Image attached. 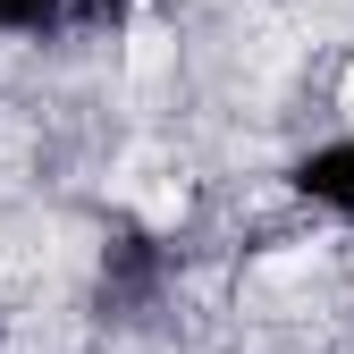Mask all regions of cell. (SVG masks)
<instances>
[{"label":"cell","mask_w":354,"mask_h":354,"mask_svg":"<svg viewBox=\"0 0 354 354\" xmlns=\"http://www.w3.org/2000/svg\"><path fill=\"white\" fill-rule=\"evenodd\" d=\"M127 68H136V76H152V68H160V26H152V17H136V42H127Z\"/></svg>","instance_id":"obj_1"},{"label":"cell","mask_w":354,"mask_h":354,"mask_svg":"<svg viewBox=\"0 0 354 354\" xmlns=\"http://www.w3.org/2000/svg\"><path fill=\"white\" fill-rule=\"evenodd\" d=\"M337 102H346V118H354V76H346V84H337Z\"/></svg>","instance_id":"obj_2"}]
</instances>
